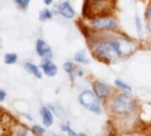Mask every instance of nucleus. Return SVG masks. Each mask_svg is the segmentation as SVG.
Here are the masks:
<instances>
[{
	"instance_id": "nucleus-1",
	"label": "nucleus",
	"mask_w": 151,
	"mask_h": 136,
	"mask_svg": "<svg viewBox=\"0 0 151 136\" xmlns=\"http://www.w3.org/2000/svg\"><path fill=\"white\" fill-rule=\"evenodd\" d=\"M134 101L127 94L119 95L112 104V110L118 115H128L134 110Z\"/></svg>"
},
{
	"instance_id": "nucleus-2",
	"label": "nucleus",
	"mask_w": 151,
	"mask_h": 136,
	"mask_svg": "<svg viewBox=\"0 0 151 136\" xmlns=\"http://www.w3.org/2000/svg\"><path fill=\"white\" fill-rule=\"evenodd\" d=\"M79 101L81 104L88 111L97 114L101 113V106L98 102L97 96L92 91L86 90L82 92L79 96Z\"/></svg>"
},
{
	"instance_id": "nucleus-3",
	"label": "nucleus",
	"mask_w": 151,
	"mask_h": 136,
	"mask_svg": "<svg viewBox=\"0 0 151 136\" xmlns=\"http://www.w3.org/2000/svg\"><path fill=\"white\" fill-rule=\"evenodd\" d=\"M112 42L119 57L132 55L137 48L134 42L125 37L117 38L115 41H112Z\"/></svg>"
},
{
	"instance_id": "nucleus-4",
	"label": "nucleus",
	"mask_w": 151,
	"mask_h": 136,
	"mask_svg": "<svg viewBox=\"0 0 151 136\" xmlns=\"http://www.w3.org/2000/svg\"><path fill=\"white\" fill-rule=\"evenodd\" d=\"M96 53L103 59L107 61H112L119 57L112 42H105L101 43L96 49Z\"/></svg>"
},
{
	"instance_id": "nucleus-5",
	"label": "nucleus",
	"mask_w": 151,
	"mask_h": 136,
	"mask_svg": "<svg viewBox=\"0 0 151 136\" xmlns=\"http://www.w3.org/2000/svg\"><path fill=\"white\" fill-rule=\"evenodd\" d=\"M91 24L92 27L97 30H115L118 28L117 21L109 17L95 18Z\"/></svg>"
},
{
	"instance_id": "nucleus-6",
	"label": "nucleus",
	"mask_w": 151,
	"mask_h": 136,
	"mask_svg": "<svg viewBox=\"0 0 151 136\" xmlns=\"http://www.w3.org/2000/svg\"><path fill=\"white\" fill-rule=\"evenodd\" d=\"M36 52L37 54L43 58H52V50L50 47L42 39H38L36 42Z\"/></svg>"
},
{
	"instance_id": "nucleus-7",
	"label": "nucleus",
	"mask_w": 151,
	"mask_h": 136,
	"mask_svg": "<svg viewBox=\"0 0 151 136\" xmlns=\"http://www.w3.org/2000/svg\"><path fill=\"white\" fill-rule=\"evenodd\" d=\"M93 89H94V92L96 95V96L98 98H105L107 96H110L111 94V89L110 88L100 82V81H95L93 84Z\"/></svg>"
},
{
	"instance_id": "nucleus-8",
	"label": "nucleus",
	"mask_w": 151,
	"mask_h": 136,
	"mask_svg": "<svg viewBox=\"0 0 151 136\" xmlns=\"http://www.w3.org/2000/svg\"><path fill=\"white\" fill-rule=\"evenodd\" d=\"M58 12L63 17H65V19H73L75 16V11L73 10V8L70 4V3L67 1L63 2L59 4Z\"/></svg>"
},
{
	"instance_id": "nucleus-9",
	"label": "nucleus",
	"mask_w": 151,
	"mask_h": 136,
	"mask_svg": "<svg viewBox=\"0 0 151 136\" xmlns=\"http://www.w3.org/2000/svg\"><path fill=\"white\" fill-rule=\"evenodd\" d=\"M41 67L43 71V73L50 77H53L57 74L58 73V66L51 61L46 60L43 63H42Z\"/></svg>"
},
{
	"instance_id": "nucleus-10",
	"label": "nucleus",
	"mask_w": 151,
	"mask_h": 136,
	"mask_svg": "<svg viewBox=\"0 0 151 136\" xmlns=\"http://www.w3.org/2000/svg\"><path fill=\"white\" fill-rule=\"evenodd\" d=\"M41 113H42V122L43 124L45 125V127H50L51 126V124L53 123V115H52V112L43 107L41 111Z\"/></svg>"
},
{
	"instance_id": "nucleus-11",
	"label": "nucleus",
	"mask_w": 151,
	"mask_h": 136,
	"mask_svg": "<svg viewBox=\"0 0 151 136\" xmlns=\"http://www.w3.org/2000/svg\"><path fill=\"white\" fill-rule=\"evenodd\" d=\"M25 67H26V69H27L29 73H31L35 77H36V78H38V79H41V78H42L41 71H40V69L38 68L37 65H34V64H32V63H26V64H25Z\"/></svg>"
},
{
	"instance_id": "nucleus-12",
	"label": "nucleus",
	"mask_w": 151,
	"mask_h": 136,
	"mask_svg": "<svg viewBox=\"0 0 151 136\" xmlns=\"http://www.w3.org/2000/svg\"><path fill=\"white\" fill-rule=\"evenodd\" d=\"M74 59H75V61H77L79 63H82V64H88L89 63V59L88 58V57L86 55V51L84 50L78 51L74 56Z\"/></svg>"
},
{
	"instance_id": "nucleus-13",
	"label": "nucleus",
	"mask_w": 151,
	"mask_h": 136,
	"mask_svg": "<svg viewBox=\"0 0 151 136\" xmlns=\"http://www.w3.org/2000/svg\"><path fill=\"white\" fill-rule=\"evenodd\" d=\"M52 17H53V14H52L51 11H50L49 9H44V10L41 11L39 13V19L41 21H45V20L50 19H52Z\"/></svg>"
},
{
	"instance_id": "nucleus-14",
	"label": "nucleus",
	"mask_w": 151,
	"mask_h": 136,
	"mask_svg": "<svg viewBox=\"0 0 151 136\" xmlns=\"http://www.w3.org/2000/svg\"><path fill=\"white\" fill-rule=\"evenodd\" d=\"M18 59V56L15 53H6L4 55V62L8 65L15 64Z\"/></svg>"
},
{
	"instance_id": "nucleus-15",
	"label": "nucleus",
	"mask_w": 151,
	"mask_h": 136,
	"mask_svg": "<svg viewBox=\"0 0 151 136\" xmlns=\"http://www.w3.org/2000/svg\"><path fill=\"white\" fill-rule=\"evenodd\" d=\"M115 84H116L117 87L120 88L121 89H123L125 91H128V92L132 91V88L128 84H127L126 82H124V81H122L120 80H116L115 81Z\"/></svg>"
},
{
	"instance_id": "nucleus-16",
	"label": "nucleus",
	"mask_w": 151,
	"mask_h": 136,
	"mask_svg": "<svg viewBox=\"0 0 151 136\" xmlns=\"http://www.w3.org/2000/svg\"><path fill=\"white\" fill-rule=\"evenodd\" d=\"M61 129H62L63 131H66L67 134H68V136H88L87 135H85V134H81V133L77 134V133H75L73 130H72L70 127H68L65 126V125H62V126H61Z\"/></svg>"
},
{
	"instance_id": "nucleus-17",
	"label": "nucleus",
	"mask_w": 151,
	"mask_h": 136,
	"mask_svg": "<svg viewBox=\"0 0 151 136\" xmlns=\"http://www.w3.org/2000/svg\"><path fill=\"white\" fill-rule=\"evenodd\" d=\"M64 68H65V72L70 74V76L72 77V80H73V64L72 62H70V61H67V62H65L64 64Z\"/></svg>"
},
{
	"instance_id": "nucleus-18",
	"label": "nucleus",
	"mask_w": 151,
	"mask_h": 136,
	"mask_svg": "<svg viewBox=\"0 0 151 136\" xmlns=\"http://www.w3.org/2000/svg\"><path fill=\"white\" fill-rule=\"evenodd\" d=\"M135 26H136V29H137V32L140 35H142V21L139 18L138 15H136L135 17Z\"/></svg>"
},
{
	"instance_id": "nucleus-19",
	"label": "nucleus",
	"mask_w": 151,
	"mask_h": 136,
	"mask_svg": "<svg viewBox=\"0 0 151 136\" xmlns=\"http://www.w3.org/2000/svg\"><path fill=\"white\" fill-rule=\"evenodd\" d=\"M20 8L22 9H27L29 5V3L31 0H13Z\"/></svg>"
},
{
	"instance_id": "nucleus-20",
	"label": "nucleus",
	"mask_w": 151,
	"mask_h": 136,
	"mask_svg": "<svg viewBox=\"0 0 151 136\" xmlns=\"http://www.w3.org/2000/svg\"><path fill=\"white\" fill-rule=\"evenodd\" d=\"M34 131L37 134H43L44 133V129L40 127V126H35L34 127Z\"/></svg>"
},
{
	"instance_id": "nucleus-21",
	"label": "nucleus",
	"mask_w": 151,
	"mask_h": 136,
	"mask_svg": "<svg viewBox=\"0 0 151 136\" xmlns=\"http://www.w3.org/2000/svg\"><path fill=\"white\" fill-rule=\"evenodd\" d=\"M5 96H6V93L4 92V89H1V90H0V101L3 102V101L4 100Z\"/></svg>"
},
{
	"instance_id": "nucleus-22",
	"label": "nucleus",
	"mask_w": 151,
	"mask_h": 136,
	"mask_svg": "<svg viewBox=\"0 0 151 136\" xmlns=\"http://www.w3.org/2000/svg\"><path fill=\"white\" fill-rule=\"evenodd\" d=\"M147 19L151 22V4L147 9Z\"/></svg>"
},
{
	"instance_id": "nucleus-23",
	"label": "nucleus",
	"mask_w": 151,
	"mask_h": 136,
	"mask_svg": "<svg viewBox=\"0 0 151 136\" xmlns=\"http://www.w3.org/2000/svg\"><path fill=\"white\" fill-rule=\"evenodd\" d=\"M43 2H44V4H45L46 5H50V4H52L53 0H43Z\"/></svg>"
},
{
	"instance_id": "nucleus-24",
	"label": "nucleus",
	"mask_w": 151,
	"mask_h": 136,
	"mask_svg": "<svg viewBox=\"0 0 151 136\" xmlns=\"http://www.w3.org/2000/svg\"><path fill=\"white\" fill-rule=\"evenodd\" d=\"M127 136H138V135H127Z\"/></svg>"
},
{
	"instance_id": "nucleus-25",
	"label": "nucleus",
	"mask_w": 151,
	"mask_h": 136,
	"mask_svg": "<svg viewBox=\"0 0 151 136\" xmlns=\"http://www.w3.org/2000/svg\"><path fill=\"white\" fill-rule=\"evenodd\" d=\"M53 136H60V135H53Z\"/></svg>"
}]
</instances>
